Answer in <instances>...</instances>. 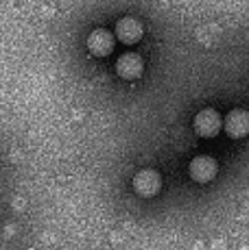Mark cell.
I'll return each mask as SVG.
<instances>
[{
  "label": "cell",
  "instance_id": "7a4b0ae2",
  "mask_svg": "<svg viewBox=\"0 0 249 250\" xmlns=\"http://www.w3.org/2000/svg\"><path fill=\"white\" fill-rule=\"evenodd\" d=\"M160 187L162 181L155 170H140L133 176V191L138 196H142V198H153L160 191Z\"/></svg>",
  "mask_w": 249,
  "mask_h": 250
},
{
  "label": "cell",
  "instance_id": "277c9868",
  "mask_svg": "<svg viewBox=\"0 0 249 250\" xmlns=\"http://www.w3.org/2000/svg\"><path fill=\"white\" fill-rule=\"evenodd\" d=\"M223 126H225V133H227L229 137H234V139L245 137L249 133V113L243 111V109H234V111L227 113Z\"/></svg>",
  "mask_w": 249,
  "mask_h": 250
},
{
  "label": "cell",
  "instance_id": "6da1fadb",
  "mask_svg": "<svg viewBox=\"0 0 249 250\" xmlns=\"http://www.w3.org/2000/svg\"><path fill=\"white\" fill-rule=\"evenodd\" d=\"M221 115H219L214 109H203V111H199L197 115H195V133L201 137H214L219 131H221Z\"/></svg>",
  "mask_w": 249,
  "mask_h": 250
},
{
  "label": "cell",
  "instance_id": "52a82bcc",
  "mask_svg": "<svg viewBox=\"0 0 249 250\" xmlns=\"http://www.w3.org/2000/svg\"><path fill=\"white\" fill-rule=\"evenodd\" d=\"M142 59L136 55V52H124V55L118 57L116 61V72L123 79H138L142 74Z\"/></svg>",
  "mask_w": 249,
  "mask_h": 250
},
{
  "label": "cell",
  "instance_id": "3957f363",
  "mask_svg": "<svg viewBox=\"0 0 249 250\" xmlns=\"http://www.w3.org/2000/svg\"><path fill=\"white\" fill-rule=\"evenodd\" d=\"M217 161L212 157H205V155H199L190 161L188 166V172H190V179L197 181V183H210L217 176Z\"/></svg>",
  "mask_w": 249,
  "mask_h": 250
},
{
  "label": "cell",
  "instance_id": "8992f818",
  "mask_svg": "<svg viewBox=\"0 0 249 250\" xmlns=\"http://www.w3.org/2000/svg\"><path fill=\"white\" fill-rule=\"evenodd\" d=\"M116 37L123 44H138L142 40V24L136 18H123L116 22Z\"/></svg>",
  "mask_w": 249,
  "mask_h": 250
},
{
  "label": "cell",
  "instance_id": "5b68a950",
  "mask_svg": "<svg viewBox=\"0 0 249 250\" xmlns=\"http://www.w3.org/2000/svg\"><path fill=\"white\" fill-rule=\"evenodd\" d=\"M88 48L92 55L97 57H107L114 48V35L105 28H94L88 35Z\"/></svg>",
  "mask_w": 249,
  "mask_h": 250
}]
</instances>
